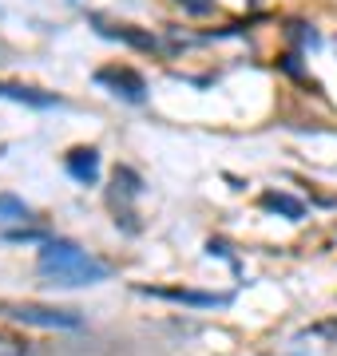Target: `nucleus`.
Listing matches in <instances>:
<instances>
[{
    "instance_id": "obj_1",
    "label": "nucleus",
    "mask_w": 337,
    "mask_h": 356,
    "mask_svg": "<svg viewBox=\"0 0 337 356\" xmlns=\"http://www.w3.org/2000/svg\"><path fill=\"white\" fill-rule=\"evenodd\" d=\"M36 269L52 281V285H100V281L111 277V266H107V261L91 257L88 250H79V245L68 242V238L44 242V250H40V257H36Z\"/></svg>"
},
{
    "instance_id": "obj_2",
    "label": "nucleus",
    "mask_w": 337,
    "mask_h": 356,
    "mask_svg": "<svg viewBox=\"0 0 337 356\" xmlns=\"http://www.w3.org/2000/svg\"><path fill=\"white\" fill-rule=\"evenodd\" d=\"M95 83L107 88L116 99H123V103H143V99H147V79H143L135 67H127V64L100 67V72H95Z\"/></svg>"
},
{
    "instance_id": "obj_3",
    "label": "nucleus",
    "mask_w": 337,
    "mask_h": 356,
    "mask_svg": "<svg viewBox=\"0 0 337 356\" xmlns=\"http://www.w3.org/2000/svg\"><path fill=\"white\" fill-rule=\"evenodd\" d=\"M4 317L20 321V325H36V329H79V313L72 309H48V305H0Z\"/></svg>"
},
{
    "instance_id": "obj_4",
    "label": "nucleus",
    "mask_w": 337,
    "mask_h": 356,
    "mask_svg": "<svg viewBox=\"0 0 337 356\" xmlns=\"http://www.w3.org/2000/svg\"><path fill=\"white\" fill-rule=\"evenodd\" d=\"M64 170L76 178L79 186H91V182L100 178V151H95V147H76V151H68Z\"/></svg>"
},
{
    "instance_id": "obj_5",
    "label": "nucleus",
    "mask_w": 337,
    "mask_h": 356,
    "mask_svg": "<svg viewBox=\"0 0 337 356\" xmlns=\"http://www.w3.org/2000/svg\"><path fill=\"white\" fill-rule=\"evenodd\" d=\"M0 99L24 103V107H40V111H48V107H64V99H60L56 91L24 88V83H4V79H0Z\"/></svg>"
},
{
    "instance_id": "obj_6",
    "label": "nucleus",
    "mask_w": 337,
    "mask_h": 356,
    "mask_svg": "<svg viewBox=\"0 0 337 356\" xmlns=\"http://www.w3.org/2000/svg\"><path fill=\"white\" fill-rule=\"evenodd\" d=\"M139 293H147V297H163V301H179V305H198V309H214V305H226V301H230V297L198 293V289H151V285H139Z\"/></svg>"
},
{
    "instance_id": "obj_7",
    "label": "nucleus",
    "mask_w": 337,
    "mask_h": 356,
    "mask_svg": "<svg viewBox=\"0 0 337 356\" xmlns=\"http://www.w3.org/2000/svg\"><path fill=\"white\" fill-rule=\"evenodd\" d=\"M139 194H143V178L131 166H116V178H111V206H116V214L123 210V202L139 198Z\"/></svg>"
},
{
    "instance_id": "obj_8",
    "label": "nucleus",
    "mask_w": 337,
    "mask_h": 356,
    "mask_svg": "<svg viewBox=\"0 0 337 356\" xmlns=\"http://www.w3.org/2000/svg\"><path fill=\"white\" fill-rule=\"evenodd\" d=\"M262 210L282 214V218H290V222H301V218H306V202L294 198V194H282V191H266L262 194Z\"/></svg>"
},
{
    "instance_id": "obj_9",
    "label": "nucleus",
    "mask_w": 337,
    "mask_h": 356,
    "mask_svg": "<svg viewBox=\"0 0 337 356\" xmlns=\"http://www.w3.org/2000/svg\"><path fill=\"white\" fill-rule=\"evenodd\" d=\"M95 28H100V36L123 40V44H131V48H159V40L151 36V32H135L131 24H104V20H95Z\"/></svg>"
},
{
    "instance_id": "obj_10",
    "label": "nucleus",
    "mask_w": 337,
    "mask_h": 356,
    "mask_svg": "<svg viewBox=\"0 0 337 356\" xmlns=\"http://www.w3.org/2000/svg\"><path fill=\"white\" fill-rule=\"evenodd\" d=\"M32 210L24 206V198H16V194L0 191V226H13V222H28Z\"/></svg>"
},
{
    "instance_id": "obj_11",
    "label": "nucleus",
    "mask_w": 337,
    "mask_h": 356,
    "mask_svg": "<svg viewBox=\"0 0 337 356\" xmlns=\"http://www.w3.org/2000/svg\"><path fill=\"white\" fill-rule=\"evenodd\" d=\"M4 242H52V238H48V234H44V229H8V234H4Z\"/></svg>"
},
{
    "instance_id": "obj_12",
    "label": "nucleus",
    "mask_w": 337,
    "mask_h": 356,
    "mask_svg": "<svg viewBox=\"0 0 337 356\" xmlns=\"http://www.w3.org/2000/svg\"><path fill=\"white\" fill-rule=\"evenodd\" d=\"M179 4H182V13H191V16L214 13V0H179Z\"/></svg>"
},
{
    "instance_id": "obj_13",
    "label": "nucleus",
    "mask_w": 337,
    "mask_h": 356,
    "mask_svg": "<svg viewBox=\"0 0 337 356\" xmlns=\"http://www.w3.org/2000/svg\"><path fill=\"white\" fill-rule=\"evenodd\" d=\"M290 36L294 40H301V44H318V32H313V28H306V24H290Z\"/></svg>"
},
{
    "instance_id": "obj_14",
    "label": "nucleus",
    "mask_w": 337,
    "mask_h": 356,
    "mask_svg": "<svg viewBox=\"0 0 337 356\" xmlns=\"http://www.w3.org/2000/svg\"><path fill=\"white\" fill-rule=\"evenodd\" d=\"M278 67H282V72H290V76H301V64H298V56H294V51H290V56H282V60H278Z\"/></svg>"
},
{
    "instance_id": "obj_15",
    "label": "nucleus",
    "mask_w": 337,
    "mask_h": 356,
    "mask_svg": "<svg viewBox=\"0 0 337 356\" xmlns=\"http://www.w3.org/2000/svg\"><path fill=\"white\" fill-rule=\"evenodd\" d=\"M0 344H4V341H0Z\"/></svg>"
}]
</instances>
